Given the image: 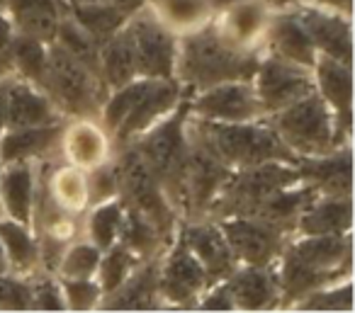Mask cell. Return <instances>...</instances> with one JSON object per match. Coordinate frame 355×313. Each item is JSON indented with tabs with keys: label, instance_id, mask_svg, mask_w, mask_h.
<instances>
[{
	"label": "cell",
	"instance_id": "obj_1",
	"mask_svg": "<svg viewBox=\"0 0 355 313\" xmlns=\"http://www.w3.org/2000/svg\"><path fill=\"white\" fill-rule=\"evenodd\" d=\"M261 51L239 49L217 30L214 20L178 35L175 80L190 95L229 80H253Z\"/></svg>",
	"mask_w": 355,
	"mask_h": 313
},
{
	"label": "cell",
	"instance_id": "obj_2",
	"mask_svg": "<svg viewBox=\"0 0 355 313\" xmlns=\"http://www.w3.org/2000/svg\"><path fill=\"white\" fill-rule=\"evenodd\" d=\"M188 93L175 78H137L107 93L100 119L112 146H127L163 119Z\"/></svg>",
	"mask_w": 355,
	"mask_h": 313
},
{
	"label": "cell",
	"instance_id": "obj_3",
	"mask_svg": "<svg viewBox=\"0 0 355 313\" xmlns=\"http://www.w3.org/2000/svg\"><path fill=\"white\" fill-rule=\"evenodd\" d=\"M188 119H190V93L153 127H148L132 146L141 153L146 166L161 182L171 204L183 214L185 204V168H188Z\"/></svg>",
	"mask_w": 355,
	"mask_h": 313
},
{
	"label": "cell",
	"instance_id": "obj_4",
	"mask_svg": "<svg viewBox=\"0 0 355 313\" xmlns=\"http://www.w3.org/2000/svg\"><path fill=\"white\" fill-rule=\"evenodd\" d=\"M188 124L207 143L209 151L232 170L261 166L268 161H297L266 117L253 122H207L190 117Z\"/></svg>",
	"mask_w": 355,
	"mask_h": 313
},
{
	"label": "cell",
	"instance_id": "obj_5",
	"mask_svg": "<svg viewBox=\"0 0 355 313\" xmlns=\"http://www.w3.org/2000/svg\"><path fill=\"white\" fill-rule=\"evenodd\" d=\"M42 90L64 119H100V107L110 93L93 71L66 54L56 42H49Z\"/></svg>",
	"mask_w": 355,
	"mask_h": 313
},
{
	"label": "cell",
	"instance_id": "obj_6",
	"mask_svg": "<svg viewBox=\"0 0 355 313\" xmlns=\"http://www.w3.org/2000/svg\"><path fill=\"white\" fill-rule=\"evenodd\" d=\"M114 168H117V199L122 202L124 209L146 216L166 238H175L183 219L166 197L161 182L156 180L141 153L132 143L114 148Z\"/></svg>",
	"mask_w": 355,
	"mask_h": 313
},
{
	"label": "cell",
	"instance_id": "obj_7",
	"mask_svg": "<svg viewBox=\"0 0 355 313\" xmlns=\"http://www.w3.org/2000/svg\"><path fill=\"white\" fill-rule=\"evenodd\" d=\"M266 119L297 158L321 156V153L334 151L343 143H350L340 138L334 112L316 90L306 98L287 105L285 109L268 114Z\"/></svg>",
	"mask_w": 355,
	"mask_h": 313
},
{
	"label": "cell",
	"instance_id": "obj_8",
	"mask_svg": "<svg viewBox=\"0 0 355 313\" xmlns=\"http://www.w3.org/2000/svg\"><path fill=\"white\" fill-rule=\"evenodd\" d=\"M297 180H300L297 163L285 161H268L261 166L232 170L205 219L219 221L229 216H253L272 192Z\"/></svg>",
	"mask_w": 355,
	"mask_h": 313
},
{
	"label": "cell",
	"instance_id": "obj_9",
	"mask_svg": "<svg viewBox=\"0 0 355 313\" xmlns=\"http://www.w3.org/2000/svg\"><path fill=\"white\" fill-rule=\"evenodd\" d=\"M232 175V168H227L207 143L190 129L188 124V168H185V204H183V221L205 219L222 192L224 182Z\"/></svg>",
	"mask_w": 355,
	"mask_h": 313
},
{
	"label": "cell",
	"instance_id": "obj_10",
	"mask_svg": "<svg viewBox=\"0 0 355 313\" xmlns=\"http://www.w3.org/2000/svg\"><path fill=\"white\" fill-rule=\"evenodd\" d=\"M251 83L263 109H266V117L277 109H285L287 105L297 102L316 90L314 69L292 64V61L268 54V51H261Z\"/></svg>",
	"mask_w": 355,
	"mask_h": 313
},
{
	"label": "cell",
	"instance_id": "obj_11",
	"mask_svg": "<svg viewBox=\"0 0 355 313\" xmlns=\"http://www.w3.org/2000/svg\"><path fill=\"white\" fill-rule=\"evenodd\" d=\"M137 51L139 78H175L178 35L168 30L144 3L127 22Z\"/></svg>",
	"mask_w": 355,
	"mask_h": 313
},
{
	"label": "cell",
	"instance_id": "obj_12",
	"mask_svg": "<svg viewBox=\"0 0 355 313\" xmlns=\"http://www.w3.org/2000/svg\"><path fill=\"white\" fill-rule=\"evenodd\" d=\"M217 224L239 265L272 267L292 240V233H285L256 216H229Z\"/></svg>",
	"mask_w": 355,
	"mask_h": 313
},
{
	"label": "cell",
	"instance_id": "obj_13",
	"mask_svg": "<svg viewBox=\"0 0 355 313\" xmlns=\"http://www.w3.org/2000/svg\"><path fill=\"white\" fill-rule=\"evenodd\" d=\"M209 287L207 272L198 262L183 238L175 233L173 243L161 255V269H158V292H161L163 306H183L190 308L198 303L202 292Z\"/></svg>",
	"mask_w": 355,
	"mask_h": 313
},
{
	"label": "cell",
	"instance_id": "obj_14",
	"mask_svg": "<svg viewBox=\"0 0 355 313\" xmlns=\"http://www.w3.org/2000/svg\"><path fill=\"white\" fill-rule=\"evenodd\" d=\"M190 117L207 122H253L266 117L251 80H229L190 95Z\"/></svg>",
	"mask_w": 355,
	"mask_h": 313
},
{
	"label": "cell",
	"instance_id": "obj_15",
	"mask_svg": "<svg viewBox=\"0 0 355 313\" xmlns=\"http://www.w3.org/2000/svg\"><path fill=\"white\" fill-rule=\"evenodd\" d=\"M290 6L295 8L316 54L343 61V64H353V25H350V17L316 8L311 3H304V0H290Z\"/></svg>",
	"mask_w": 355,
	"mask_h": 313
},
{
	"label": "cell",
	"instance_id": "obj_16",
	"mask_svg": "<svg viewBox=\"0 0 355 313\" xmlns=\"http://www.w3.org/2000/svg\"><path fill=\"white\" fill-rule=\"evenodd\" d=\"M275 0H234L214 12V25L232 44L246 51H261L263 37L275 12Z\"/></svg>",
	"mask_w": 355,
	"mask_h": 313
},
{
	"label": "cell",
	"instance_id": "obj_17",
	"mask_svg": "<svg viewBox=\"0 0 355 313\" xmlns=\"http://www.w3.org/2000/svg\"><path fill=\"white\" fill-rule=\"evenodd\" d=\"M178 235L183 238L188 250L198 258V262L202 265V269L207 272L209 284L224 282V279L236 269L239 262H236V258H234L232 248H229L227 238H224L217 221H209V219L180 221Z\"/></svg>",
	"mask_w": 355,
	"mask_h": 313
},
{
	"label": "cell",
	"instance_id": "obj_18",
	"mask_svg": "<svg viewBox=\"0 0 355 313\" xmlns=\"http://www.w3.org/2000/svg\"><path fill=\"white\" fill-rule=\"evenodd\" d=\"M350 143L334 148L321 156H300L297 172L300 180L311 185L316 195L326 197H350L353 195V158Z\"/></svg>",
	"mask_w": 355,
	"mask_h": 313
},
{
	"label": "cell",
	"instance_id": "obj_19",
	"mask_svg": "<svg viewBox=\"0 0 355 313\" xmlns=\"http://www.w3.org/2000/svg\"><path fill=\"white\" fill-rule=\"evenodd\" d=\"M261 51L275 54L280 59L292 61V64L306 66V69H314V61L319 54H316L309 35L302 27L295 8L290 6V0H280V6L272 12Z\"/></svg>",
	"mask_w": 355,
	"mask_h": 313
},
{
	"label": "cell",
	"instance_id": "obj_20",
	"mask_svg": "<svg viewBox=\"0 0 355 313\" xmlns=\"http://www.w3.org/2000/svg\"><path fill=\"white\" fill-rule=\"evenodd\" d=\"M353 64L316 56L314 61V83L316 93L321 95L336 117V129L340 138L350 141V127H353Z\"/></svg>",
	"mask_w": 355,
	"mask_h": 313
},
{
	"label": "cell",
	"instance_id": "obj_21",
	"mask_svg": "<svg viewBox=\"0 0 355 313\" xmlns=\"http://www.w3.org/2000/svg\"><path fill=\"white\" fill-rule=\"evenodd\" d=\"M64 127L66 122L6 129L0 136V163H40L44 158L61 156Z\"/></svg>",
	"mask_w": 355,
	"mask_h": 313
},
{
	"label": "cell",
	"instance_id": "obj_22",
	"mask_svg": "<svg viewBox=\"0 0 355 313\" xmlns=\"http://www.w3.org/2000/svg\"><path fill=\"white\" fill-rule=\"evenodd\" d=\"M158 269H161V258H148L139 262L114 292L105 294L100 308L105 311H156L161 308Z\"/></svg>",
	"mask_w": 355,
	"mask_h": 313
},
{
	"label": "cell",
	"instance_id": "obj_23",
	"mask_svg": "<svg viewBox=\"0 0 355 313\" xmlns=\"http://www.w3.org/2000/svg\"><path fill=\"white\" fill-rule=\"evenodd\" d=\"M114 153L112 138L98 119H66L61 136V158L76 168L98 166Z\"/></svg>",
	"mask_w": 355,
	"mask_h": 313
},
{
	"label": "cell",
	"instance_id": "obj_24",
	"mask_svg": "<svg viewBox=\"0 0 355 313\" xmlns=\"http://www.w3.org/2000/svg\"><path fill=\"white\" fill-rule=\"evenodd\" d=\"M56 122H66V119L46 98L44 90L17 75L8 78V129L44 127Z\"/></svg>",
	"mask_w": 355,
	"mask_h": 313
},
{
	"label": "cell",
	"instance_id": "obj_25",
	"mask_svg": "<svg viewBox=\"0 0 355 313\" xmlns=\"http://www.w3.org/2000/svg\"><path fill=\"white\" fill-rule=\"evenodd\" d=\"M227 287L232 292L234 308L241 311H266L277 306L280 289H277L275 265L272 267H253V265H236L227 279Z\"/></svg>",
	"mask_w": 355,
	"mask_h": 313
},
{
	"label": "cell",
	"instance_id": "obj_26",
	"mask_svg": "<svg viewBox=\"0 0 355 313\" xmlns=\"http://www.w3.org/2000/svg\"><path fill=\"white\" fill-rule=\"evenodd\" d=\"M144 3L146 0H110V3H95V6H66V12L103 46L110 37L127 27V22Z\"/></svg>",
	"mask_w": 355,
	"mask_h": 313
},
{
	"label": "cell",
	"instance_id": "obj_27",
	"mask_svg": "<svg viewBox=\"0 0 355 313\" xmlns=\"http://www.w3.org/2000/svg\"><path fill=\"white\" fill-rule=\"evenodd\" d=\"M3 10L8 12L17 32L49 44L54 42L61 17L66 15V3L64 0H3Z\"/></svg>",
	"mask_w": 355,
	"mask_h": 313
},
{
	"label": "cell",
	"instance_id": "obj_28",
	"mask_svg": "<svg viewBox=\"0 0 355 313\" xmlns=\"http://www.w3.org/2000/svg\"><path fill=\"white\" fill-rule=\"evenodd\" d=\"M316 190L306 182L297 180L292 185H285L280 190H275L261 206L253 216L266 224L275 226V229L285 231V233H292L295 235V229H297V221L300 216L309 209V204L316 199Z\"/></svg>",
	"mask_w": 355,
	"mask_h": 313
},
{
	"label": "cell",
	"instance_id": "obj_29",
	"mask_svg": "<svg viewBox=\"0 0 355 313\" xmlns=\"http://www.w3.org/2000/svg\"><path fill=\"white\" fill-rule=\"evenodd\" d=\"M35 199V163H0V206L3 216L30 226Z\"/></svg>",
	"mask_w": 355,
	"mask_h": 313
},
{
	"label": "cell",
	"instance_id": "obj_30",
	"mask_svg": "<svg viewBox=\"0 0 355 313\" xmlns=\"http://www.w3.org/2000/svg\"><path fill=\"white\" fill-rule=\"evenodd\" d=\"M353 229V197L319 195L297 221L295 235H338Z\"/></svg>",
	"mask_w": 355,
	"mask_h": 313
},
{
	"label": "cell",
	"instance_id": "obj_31",
	"mask_svg": "<svg viewBox=\"0 0 355 313\" xmlns=\"http://www.w3.org/2000/svg\"><path fill=\"white\" fill-rule=\"evenodd\" d=\"M100 73H103L107 90L122 88L139 78L137 51H134V42L127 27L100 46Z\"/></svg>",
	"mask_w": 355,
	"mask_h": 313
},
{
	"label": "cell",
	"instance_id": "obj_32",
	"mask_svg": "<svg viewBox=\"0 0 355 313\" xmlns=\"http://www.w3.org/2000/svg\"><path fill=\"white\" fill-rule=\"evenodd\" d=\"M146 8L175 35L207 25L217 12L214 0H146Z\"/></svg>",
	"mask_w": 355,
	"mask_h": 313
},
{
	"label": "cell",
	"instance_id": "obj_33",
	"mask_svg": "<svg viewBox=\"0 0 355 313\" xmlns=\"http://www.w3.org/2000/svg\"><path fill=\"white\" fill-rule=\"evenodd\" d=\"M0 240L10 260V272L20 277H30L32 272L40 269V248L37 238L27 224L12 219H0Z\"/></svg>",
	"mask_w": 355,
	"mask_h": 313
},
{
	"label": "cell",
	"instance_id": "obj_34",
	"mask_svg": "<svg viewBox=\"0 0 355 313\" xmlns=\"http://www.w3.org/2000/svg\"><path fill=\"white\" fill-rule=\"evenodd\" d=\"M46 51H49L46 42L30 35H22V32H15L10 49H8V64H10L12 75L42 88V80H44V71H46Z\"/></svg>",
	"mask_w": 355,
	"mask_h": 313
},
{
	"label": "cell",
	"instance_id": "obj_35",
	"mask_svg": "<svg viewBox=\"0 0 355 313\" xmlns=\"http://www.w3.org/2000/svg\"><path fill=\"white\" fill-rule=\"evenodd\" d=\"M119 243H124L129 250H134L141 260H148V258H161L173 240L166 238L146 216L137 214L132 209H124Z\"/></svg>",
	"mask_w": 355,
	"mask_h": 313
},
{
	"label": "cell",
	"instance_id": "obj_36",
	"mask_svg": "<svg viewBox=\"0 0 355 313\" xmlns=\"http://www.w3.org/2000/svg\"><path fill=\"white\" fill-rule=\"evenodd\" d=\"M54 42L66 51V54L73 56L78 64H83L85 69L93 71V73L103 80V73H100V44L69 15V12L61 17L59 27H56ZM105 88H107V85H105Z\"/></svg>",
	"mask_w": 355,
	"mask_h": 313
},
{
	"label": "cell",
	"instance_id": "obj_37",
	"mask_svg": "<svg viewBox=\"0 0 355 313\" xmlns=\"http://www.w3.org/2000/svg\"><path fill=\"white\" fill-rule=\"evenodd\" d=\"M88 214H83V231L88 233V240L98 245L100 250H107L119 240V231H122L124 219V206L122 202L114 199L100 202L95 206H88Z\"/></svg>",
	"mask_w": 355,
	"mask_h": 313
},
{
	"label": "cell",
	"instance_id": "obj_38",
	"mask_svg": "<svg viewBox=\"0 0 355 313\" xmlns=\"http://www.w3.org/2000/svg\"><path fill=\"white\" fill-rule=\"evenodd\" d=\"M139 262H144V260L134 250H129L124 243H119V240L114 245H110L107 250H103L98 262V272H95V279H98L100 289H103V296L114 292L132 274V269Z\"/></svg>",
	"mask_w": 355,
	"mask_h": 313
},
{
	"label": "cell",
	"instance_id": "obj_39",
	"mask_svg": "<svg viewBox=\"0 0 355 313\" xmlns=\"http://www.w3.org/2000/svg\"><path fill=\"white\" fill-rule=\"evenodd\" d=\"M103 250L98 245H93L90 240L76 238L66 245L64 255L59 260V267H56V277L59 279H85L95 277L98 272V262Z\"/></svg>",
	"mask_w": 355,
	"mask_h": 313
},
{
	"label": "cell",
	"instance_id": "obj_40",
	"mask_svg": "<svg viewBox=\"0 0 355 313\" xmlns=\"http://www.w3.org/2000/svg\"><path fill=\"white\" fill-rule=\"evenodd\" d=\"M30 282V311H66L61 282L56 274L37 269L27 277Z\"/></svg>",
	"mask_w": 355,
	"mask_h": 313
},
{
	"label": "cell",
	"instance_id": "obj_41",
	"mask_svg": "<svg viewBox=\"0 0 355 313\" xmlns=\"http://www.w3.org/2000/svg\"><path fill=\"white\" fill-rule=\"evenodd\" d=\"M297 308L304 311H343L348 313L353 308V284L348 279H340L336 284L319 289V292L309 294L304 301L297 303Z\"/></svg>",
	"mask_w": 355,
	"mask_h": 313
},
{
	"label": "cell",
	"instance_id": "obj_42",
	"mask_svg": "<svg viewBox=\"0 0 355 313\" xmlns=\"http://www.w3.org/2000/svg\"><path fill=\"white\" fill-rule=\"evenodd\" d=\"M85 187H88V206L107 202L117 197V168H114V153L107 161L85 170Z\"/></svg>",
	"mask_w": 355,
	"mask_h": 313
},
{
	"label": "cell",
	"instance_id": "obj_43",
	"mask_svg": "<svg viewBox=\"0 0 355 313\" xmlns=\"http://www.w3.org/2000/svg\"><path fill=\"white\" fill-rule=\"evenodd\" d=\"M59 282H61V294H64V301H66V311H93V308H100L103 289H100L95 277L59 279Z\"/></svg>",
	"mask_w": 355,
	"mask_h": 313
},
{
	"label": "cell",
	"instance_id": "obj_44",
	"mask_svg": "<svg viewBox=\"0 0 355 313\" xmlns=\"http://www.w3.org/2000/svg\"><path fill=\"white\" fill-rule=\"evenodd\" d=\"M0 311H30V282L20 274H0Z\"/></svg>",
	"mask_w": 355,
	"mask_h": 313
},
{
	"label": "cell",
	"instance_id": "obj_45",
	"mask_svg": "<svg viewBox=\"0 0 355 313\" xmlns=\"http://www.w3.org/2000/svg\"><path fill=\"white\" fill-rule=\"evenodd\" d=\"M195 306L202 308V311H234V298H232V292H229L227 282L209 284Z\"/></svg>",
	"mask_w": 355,
	"mask_h": 313
},
{
	"label": "cell",
	"instance_id": "obj_46",
	"mask_svg": "<svg viewBox=\"0 0 355 313\" xmlns=\"http://www.w3.org/2000/svg\"><path fill=\"white\" fill-rule=\"evenodd\" d=\"M15 32L17 30H15V25H12V20L8 17V12L0 8V59L8 61V49H10Z\"/></svg>",
	"mask_w": 355,
	"mask_h": 313
},
{
	"label": "cell",
	"instance_id": "obj_47",
	"mask_svg": "<svg viewBox=\"0 0 355 313\" xmlns=\"http://www.w3.org/2000/svg\"><path fill=\"white\" fill-rule=\"evenodd\" d=\"M304 3H311V6L338 12V15H345V17L353 15V0H304Z\"/></svg>",
	"mask_w": 355,
	"mask_h": 313
},
{
	"label": "cell",
	"instance_id": "obj_48",
	"mask_svg": "<svg viewBox=\"0 0 355 313\" xmlns=\"http://www.w3.org/2000/svg\"><path fill=\"white\" fill-rule=\"evenodd\" d=\"M8 78L0 80V136L8 129Z\"/></svg>",
	"mask_w": 355,
	"mask_h": 313
},
{
	"label": "cell",
	"instance_id": "obj_49",
	"mask_svg": "<svg viewBox=\"0 0 355 313\" xmlns=\"http://www.w3.org/2000/svg\"><path fill=\"white\" fill-rule=\"evenodd\" d=\"M0 274H12L10 260H8V253H6V248H3V240H0Z\"/></svg>",
	"mask_w": 355,
	"mask_h": 313
},
{
	"label": "cell",
	"instance_id": "obj_50",
	"mask_svg": "<svg viewBox=\"0 0 355 313\" xmlns=\"http://www.w3.org/2000/svg\"><path fill=\"white\" fill-rule=\"evenodd\" d=\"M66 6H95V3H110V0H64Z\"/></svg>",
	"mask_w": 355,
	"mask_h": 313
},
{
	"label": "cell",
	"instance_id": "obj_51",
	"mask_svg": "<svg viewBox=\"0 0 355 313\" xmlns=\"http://www.w3.org/2000/svg\"><path fill=\"white\" fill-rule=\"evenodd\" d=\"M8 75H12V71H10V64H8L6 59H0V80H6Z\"/></svg>",
	"mask_w": 355,
	"mask_h": 313
},
{
	"label": "cell",
	"instance_id": "obj_52",
	"mask_svg": "<svg viewBox=\"0 0 355 313\" xmlns=\"http://www.w3.org/2000/svg\"><path fill=\"white\" fill-rule=\"evenodd\" d=\"M0 219H3V206H0Z\"/></svg>",
	"mask_w": 355,
	"mask_h": 313
},
{
	"label": "cell",
	"instance_id": "obj_53",
	"mask_svg": "<svg viewBox=\"0 0 355 313\" xmlns=\"http://www.w3.org/2000/svg\"><path fill=\"white\" fill-rule=\"evenodd\" d=\"M0 8H3V0H0Z\"/></svg>",
	"mask_w": 355,
	"mask_h": 313
}]
</instances>
